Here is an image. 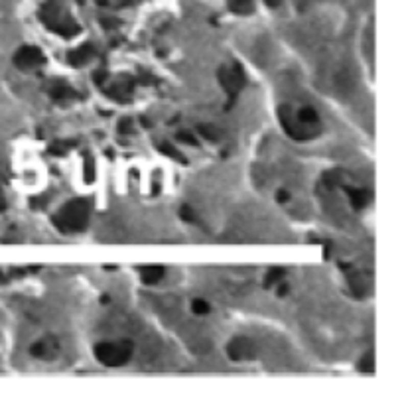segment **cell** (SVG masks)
<instances>
[{
  "label": "cell",
  "mask_w": 402,
  "mask_h": 404,
  "mask_svg": "<svg viewBox=\"0 0 402 404\" xmlns=\"http://www.w3.org/2000/svg\"><path fill=\"white\" fill-rule=\"evenodd\" d=\"M38 16H40V20H42L43 24L52 30V32H56V34L63 36V38H73V36H77L79 30H81L79 28V24L57 4L56 0L45 2L42 8H40Z\"/></svg>",
  "instance_id": "2"
},
{
  "label": "cell",
  "mask_w": 402,
  "mask_h": 404,
  "mask_svg": "<svg viewBox=\"0 0 402 404\" xmlns=\"http://www.w3.org/2000/svg\"><path fill=\"white\" fill-rule=\"evenodd\" d=\"M296 118H298V123H302V125H316L319 121L318 112L314 111L312 107H304V109H300L298 114H296Z\"/></svg>",
  "instance_id": "13"
},
{
  "label": "cell",
  "mask_w": 402,
  "mask_h": 404,
  "mask_svg": "<svg viewBox=\"0 0 402 404\" xmlns=\"http://www.w3.org/2000/svg\"><path fill=\"white\" fill-rule=\"evenodd\" d=\"M89 217H91L89 199H73L52 215V223L61 233L69 235V233L85 231L87 225H89Z\"/></svg>",
  "instance_id": "1"
},
{
  "label": "cell",
  "mask_w": 402,
  "mask_h": 404,
  "mask_svg": "<svg viewBox=\"0 0 402 404\" xmlns=\"http://www.w3.org/2000/svg\"><path fill=\"white\" fill-rule=\"evenodd\" d=\"M178 140L181 142H187V144H192V146H197V140L190 134V132H178Z\"/></svg>",
  "instance_id": "24"
},
{
  "label": "cell",
  "mask_w": 402,
  "mask_h": 404,
  "mask_svg": "<svg viewBox=\"0 0 402 404\" xmlns=\"http://www.w3.org/2000/svg\"><path fill=\"white\" fill-rule=\"evenodd\" d=\"M276 199L280 201V203H286V201L290 199V195H288V192H286V189H280V192L276 194Z\"/></svg>",
  "instance_id": "25"
},
{
  "label": "cell",
  "mask_w": 402,
  "mask_h": 404,
  "mask_svg": "<svg viewBox=\"0 0 402 404\" xmlns=\"http://www.w3.org/2000/svg\"><path fill=\"white\" fill-rule=\"evenodd\" d=\"M284 274H286V270H284V268H280V266H274V268H270V270L266 272V280H264V288H270L272 284H276V282H282V278H284Z\"/></svg>",
  "instance_id": "14"
},
{
  "label": "cell",
  "mask_w": 402,
  "mask_h": 404,
  "mask_svg": "<svg viewBox=\"0 0 402 404\" xmlns=\"http://www.w3.org/2000/svg\"><path fill=\"white\" fill-rule=\"evenodd\" d=\"M180 213H181V219H183V221H187V223L195 221V213L192 211L190 205H183V207L180 209Z\"/></svg>",
  "instance_id": "22"
},
{
  "label": "cell",
  "mask_w": 402,
  "mask_h": 404,
  "mask_svg": "<svg viewBox=\"0 0 402 404\" xmlns=\"http://www.w3.org/2000/svg\"><path fill=\"white\" fill-rule=\"evenodd\" d=\"M119 132H121V134H130V132H132V121H130V118H123V121L119 123Z\"/></svg>",
  "instance_id": "23"
},
{
  "label": "cell",
  "mask_w": 402,
  "mask_h": 404,
  "mask_svg": "<svg viewBox=\"0 0 402 404\" xmlns=\"http://www.w3.org/2000/svg\"><path fill=\"white\" fill-rule=\"evenodd\" d=\"M48 93L56 99V101H65V99H73V97H75V91L71 89L69 85L59 83V81H56V83L50 85Z\"/></svg>",
  "instance_id": "12"
},
{
  "label": "cell",
  "mask_w": 402,
  "mask_h": 404,
  "mask_svg": "<svg viewBox=\"0 0 402 404\" xmlns=\"http://www.w3.org/2000/svg\"><path fill=\"white\" fill-rule=\"evenodd\" d=\"M343 189H345V194L349 195V201H351V205H353V209L355 211L367 207L369 201H371V197H373L369 189H363V187H349V185H343Z\"/></svg>",
  "instance_id": "9"
},
{
  "label": "cell",
  "mask_w": 402,
  "mask_h": 404,
  "mask_svg": "<svg viewBox=\"0 0 402 404\" xmlns=\"http://www.w3.org/2000/svg\"><path fill=\"white\" fill-rule=\"evenodd\" d=\"M192 310H194V314H197V316H205V314H209V304L205 302V300H201V298H195L194 302H192Z\"/></svg>",
  "instance_id": "20"
},
{
  "label": "cell",
  "mask_w": 402,
  "mask_h": 404,
  "mask_svg": "<svg viewBox=\"0 0 402 404\" xmlns=\"http://www.w3.org/2000/svg\"><path fill=\"white\" fill-rule=\"evenodd\" d=\"M134 345L130 339H121V341H101L95 345L93 353L97 361L105 367H123L132 357Z\"/></svg>",
  "instance_id": "3"
},
{
  "label": "cell",
  "mask_w": 402,
  "mask_h": 404,
  "mask_svg": "<svg viewBox=\"0 0 402 404\" xmlns=\"http://www.w3.org/2000/svg\"><path fill=\"white\" fill-rule=\"evenodd\" d=\"M197 130H199V134H201V136H205L207 140H217V138H219V130H217L215 126H211V125H199V126H197Z\"/></svg>",
  "instance_id": "18"
},
{
  "label": "cell",
  "mask_w": 402,
  "mask_h": 404,
  "mask_svg": "<svg viewBox=\"0 0 402 404\" xmlns=\"http://www.w3.org/2000/svg\"><path fill=\"white\" fill-rule=\"evenodd\" d=\"M95 178V170H93V160L85 158V181H91Z\"/></svg>",
  "instance_id": "21"
},
{
  "label": "cell",
  "mask_w": 402,
  "mask_h": 404,
  "mask_svg": "<svg viewBox=\"0 0 402 404\" xmlns=\"http://www.w3.org/2000/svg\"><path fill=\"white\" fill-rule=\"evenodd\" d=\"M4 207H6V201H4V195L0 194V211L4 209Z\"/></svg>",
  "instance_id": "26"
},
{
  "label": "cell",
  "mask_w": 402,
  "mask_h": 404,
  "mask_svg": "<svg viewBox=\"0 0 402 404\" xmlns=\"http://www.w3.org/2000/svg\"><path fill=\"white\" fill-rule=\"evenodd\" d=\"M43 63H45V56H43L42 50L36 47V45H24L14 54V65L22 71L40 67Z\"/></svg>",
  "instance_id": "5"
},
{
  "label": "cell",
  "mask_w": 402,
  "mask_h": 404,
  "mask_svg": "<svg viewBox=\"0 0 402 404\" xmlns=\"http://www.w3.org/2000/svg\"><path fill=\"white\" fill-rule=\"evenodd\" d=\"M160 152L168 156V158H172V160H176V162H181V164H187V158L185 156H181L174 146H170V144H160Z\"/></svg>",
  "instance_id": "16"
},
{
  "label": "cell",
  "mask_w": 402,
  "mask_h": 404,
  "mask_svg": "<svg viewBox=\"0 0 402 404\" xmlns=\"http://www.w3.org/2000/svg\"><path fill=\"white\" fill-rule=\"evenodd\" d=\"M164 274H166V268L160 265H150L140 268V278L144 284H156V282L164 278Z\"/></svg>",
  "instance_id": "10"
},
{
  "label": "cell",
  "mask_w": 402,
  "mask_h": 404,
  "mask_svg": "<svg viewBox=\"0 0 402 404\" xmlns=\"http://www.w3.org/2000/svg\"><path fill=\"white\" fill-rule=\"evenodd\" d=\"M73 146H75V142H54L50 146V152L54 156H59V154H65L67 150H71Z\"/></svg>",
  "instance_id": "19"
},
{
  "label": "cell",
  "mask_w": 402,
  "mask_h": 404,
  "mask_svg": "<svg viewBox=\"0 0 402 404\" xmlns=\"http://www.w3.org/2000/svg\"><path fill=\"white\" fill-rule=\"evenodd\" d=\"M359 371L361 373H365V375H373L374 373V357H373V353H371V351H369V353H365V355L361 357Z\"/></svg>",
  "instance_id": "15"
},
{
  "label": "cell",
  "mask_w": 402,
  "mask_h": 404,
  "mask_svg": "<svg viewBox=\"0 0 402 404\" xmlns=\"http://www.w3.org/2000/svg\"><path fill=\"white\" fill-rule=\"evenodd\" d=\"M93 54H95L93 45L91 43H83V45L71 50L69 54H67V61H69L71 67H83V65H87L93 59Z\"/></svg>",
  "instance_id": "8"
},
{
  "label": "cell",
  "mask_w": 402,
  "mask_h": 404,
  "mask_svg": "<svg viewBox=\"0 0 402 404\" xmlns=\"http://www.w3.org/2000/svg\"><path fill=\"white\" fill-rule=\"evenodd\" d=\"M57 351H59V343L56 337H42L30 347V353L38 359H56Z\"/></svg>",
  "instance_id": "7"
},
{
  "label": "cell",
  "mask_w": 402,
  "mask_h": 404,
  "mask_svg": "<svg viewBox=\"0 0 402 404\" xmlns=\"http://www.w3.org/2000/svg\"><path fill=\"white\" fill-rule=\"evenodd\" d=\"M341 268H345L347 272H349V274H347V282H349V286H351L353 294H355V296H363L365 290H367V286H365V278L361 276L359 272H351L347 265H341Z\"/></svg>",
  "instance_id": "11"
},
{
  "label": "cell",
  "mask_w": 402,
  "mask_h": 404,
  "mask_svg": "<svg viewBox=\"0 0 402 404\" xmlns=\"http://www.w3.org/2000/svg\"><path fill=\"white\" fill-rule=\"evenodd\" d=\"M227 355L233 361H243V359H254L256 357V347L249 337H233L227 343Z\"/></svg>",
  "instance_id": "6"
},
{
  "label": "cell",
  "mask_w": 402,
  "mask_h": 404,
  "mask_svg": "<svg viewBox=\"0 0 402 404\" xmlns=\"http://www.w3.org/2000/svg\"><path fill=\"white\" fill-rule=\"evenodd\" d=\"M217 77H219V81H221L225 93L229 95V107H231L237 97V93L247 85L245 69H243L239 63H233L231 67H219Z\"/></svg>",
  "instance_id": "4"
},
{
  "label": "cell",
  "mask_w": 402,
  "mask_h": 404,
  "mask_svg": "<svg viewBox=\"0 0 402 404\" xmlns=\"http://www.w3.org/2000/svg\"><path fill=\"white\" fill-rule=\"evenodd\" d=\"M231 10L237 14H249V12H252V0H233Z\"/></svg>",
  "instance_id": "17"
},
{
  "label": "cell",
  "mask_w": 402,
  "mask_h": 404,
  "mask_svg": "<svg viewBox=\"0 0 402 404\" xmlns=\"http://www.w3.org/2000/svg\"><path fill=\"white\" fill-rule=\"evenodd\" d=\"M270 6H276V4H280V0H266Z\"/></svg>",
  "instance_id": "27"
}]
</instances>
